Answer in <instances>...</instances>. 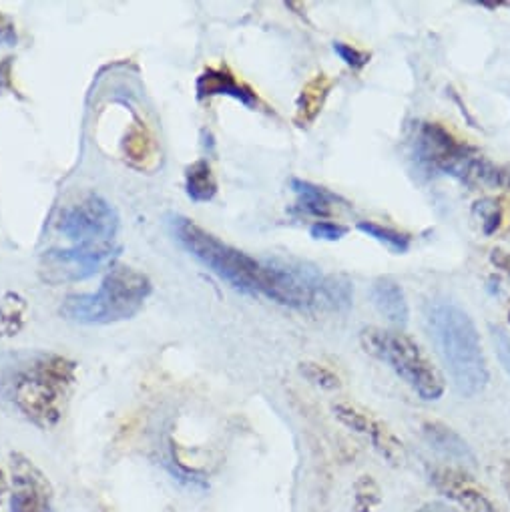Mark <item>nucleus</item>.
I'll list each match as a JSON object with an SVG mask.
<instances>
[{"instance_id": "nucleus-1", "label": "nucleus", "mask_w": 510, "mask_h": 512, "mask_svg": "<svg viewBox=\"0 0 510 512\" xmlns=\"http://www.w3.org/2000/svg\"><path fill=\"white\" fill-rule=\"evenodd\" d=\"M77 382V364L45 350L0 354V406L35 424L55 428Z\"/></svg>"}, {"instance_id": "nucleus-2", "label": "nucleus", "mask_w": 510, "mask_h": 512, "mask_svg": "<svg viewBox=\"0 0 510 512\" xmlns=\"http://www.w3.org/2000/svg\"><path fill=\"white\" fill-rule=\"evenodd\" d=\"M424 316L436 352L456 392L464 398L482 394L490 374L472 318L456 302L446 298L432 300Z\"/></svg>"}, {"instance_id": "nucleus-3", "label": "nucleus", "mask_w": 510, "mask_h": 512, "mask_svg": "<svg viewBox=\"0 0 510 512\" xmlns=\"http://www.w3.org/2000/svg\"><path fill=\"white\" fill-rule=\"evenodd\" d=\"M260 296L300 312H346L354 300V284L340 274H324L320 268L298 262L268 258Z\"/></svg>"}, {"instance_id": "nucleus-4", "label": "nucleus", "mask_w": 510, "mask_h": 512, "mask_svg": "<svg viewBox=\"0 0 510 512\" xmlns=\"http://www.w3.org/2000/svg\"><path fill=\"white\" fill-rule=\"evenodd\" d=\"M151 294V282L145 274L115 264L95 294L69 296L61 306V316L75 324L105 326L133 318Z\"/></svg>"}, {"instance_id": "nucleus-5", "label": "nucleus", "mask_w": 510, "mask_h": 512, "mask_svg": "<svg viewBox=\"0 0 510 512\" xmlns=\"http://www.w3.org/2000/svg\"><path fill=\"white\" fill-rule=\"evenodd\" d=\"M171 231L179 245L219 280L241 294L260 296L264 282L262 260H255L245 251L231 247L183 215L171 217Z\"/></svg>"}, {"instance_id": "nucleus-6", "label": "nucleus", "mask_w": 510, "mask_h": 512, "mask_svg": "<svg viewBox=\"0 0 510 512\" xmlns=\"http://www.w3.org/2000/svg\"><path fill=\"white\" fill-rule=\"evenodd\" d=\"M360 344L366 354L386 364L422 400L434 402L442 398L444 380L440 372L410 336L382 328H366L360 334Z\"/></svg>"}, {"instance_id": "nucleus-7", "label": "nucleus", "mask_w": 510, "mask_h": 512, "mask_svg": "<svg viewBox=\"0 0 510 512\" xmlns=\"http://www.w3.org/2000/svg\"><path fill=\"white\" fill-rule=\"evenodd\" d=\"M416 163L432 173H444L474 185V177L482 157L478 151L448 133L438 123H420L414 137Z\"/></svg>"}, {"instance_id": "nucleus-8", "label": "nucleus", "mask_w": 510, "mask_h": 512, "mask_svg": "<svg viewBox=\"0 0 510 512\" xmlns=\"http://www.w3.org/2000/svg\"><path fill=\"white\" fill-rule=\"evenodd\" d=\"M57 227L75 247H111L119 231V215L109 201L91 193L65 207Z\"/></svg>"}, {"instance_id": "nucleus-9", "label": "nucleus", "mask_w": 510, "mask_h": 512, "mask_svg": "<svg viewBox=\"0 0 510 512\" xmlns=\"http://www.w3.org/2000/svg\"><path fill=\"white\" fill-rule=\"evenodd\" d=\"M115 251L117 245L111 247H71V249H51L43 255L41 276L49 284H65L79 282L99 272L105 266Z\"/></svg>"}, {"instance_id": "nucleus-10", "label": "nucleus", "mask_w": 510, "mask_h": 512, "mask_svg": "<svg viewBox=\"0 0 510 512\" xmlns=\"http://www.w3.org/2000/svg\"><path fill=\"white\" fill-rule=\"evenodd\" d=\"M11 512H55L53 488L47 476L23 454L11 456Z\"/></svg>"}, {"instance_id": "nucleus-11", "label": "nucleus", "mask_w": 510, "mask_h": 512, "mask_svg": "<svg viewBox=\"0 0 510 512\" xmlns=\"http://www.w3.org/2000/svg\"><path fill=\"white\" fill-rule=\"evenodd\" d=\"M334 414L336 418L350 428L352 432L364 436L370 440L372 448L386 458L392 464H400L404 460V446L402 442L396 438V434L382 422L378 420L374 414L366 412L364 408L356 406V404H348V402H338L334 406Z\"/></svg>"}, {"instance_id": "nucleus-12", "label": "nucleus", "mask_w": 510, "mask_h": 512, "mask_svg": "<svg viewBox=\"0 0 510 512\" xmlns=\"http://www.w3.org/2000/svg\"><path fill=\"white\" fill-rule=\"evenodd\" d=\"M430 482L440 494L456 502L466 512H500L486 488L466 470L440 466L430 472Z\"/></svg>"}, {"instance_id": "nucleus-13", "label": "nucleus", "mask_w": 510, "mask_h": 512, "mask_svg": "<svg viewBox=\"0 0 510 512\" xmlns=\"http://www.w3.org/2000/svg\"><path fill=\"white\" fill-rule=\"evenodd\" d=\"M195 91H197V99H205V97H215V95H225L231 97L235 101H239L241 105H245L247 109L258 107V95L255 91L243 83H239L233 73H229L225 67L223 69H205L195 83Z\"/></svg>"}, {"instance_id": "nucleus-14", "label": "nucleus", "mask_w": 510, "mask_h": 512, "mask_svg": "<svg viewBox=\"0 0 510 512\" xmlns=\"http://www.w3.org/2000/svg\"><path fill=\"white\" fill-rule=\"evenodd\" d=\"M422 434H424L426 442L442 456H446L454 462H460L464 466H476V456H474L472 448L450 426H446L442 422H424Z\"/></svg>"}, {"instance_id": "nucleus-15", "label": "nucleus", "mask_w": 510, "mask_h": 512, "mask_svg": "<svg viewBox=\"0 0 510 512\" xmlns=\"http://www.w3.org/2000/svg\"><path fill=\"white\" fill-rule=\"evenodd\" d=\"M370 298L376 310L394 326H406L410 318V308L404 290L390 278H380L372 284Z\"/></svg>"}, {"instance_id": "nucleus-16", "label": "nucleus", "mask_w": 510, "mask_h": 512, "mask_svg": "<svg viewBox=\"0 0 510 512\" xmlns=\"http://www.w3.org/2000/svg\"><path fill=\"white\" fill-rule=\"evenodd\" d=\"M334 87V81L330 77H326L324 73L316 75L312 81L306 83V87L300 91L298 101H296V115H294V123L298 127H310L318 115L322 113L328 95Z\"/></svg>"}, {"instance_id": "nucleus-17", "label": "nucleus", "mask_w": 510, "mask_h": 512, "mask_svg": "<svg viewBox=\"0 0 510 512\" xmlns=\"http://www.w3.org/2000/svg\"><path fill=\"white\" fill-rule=\"evenodd\" d=\"M294 193L298 195V203H296V211L304 213V215H314V217H328L332 213V205L342 201L336 193L328 191L326 187L314 185L310 181L304 179H292L290 181Z\"/></svg>"}, {"instance_id": "nucleus-18", "label": "nucleus", "mask_w": 510, "mask_h": 512, "mask_svg": "<svg viewBox=\"0 0 510 512\" xmlns=\"http://www.w3.org/2000/svg\"><path fill=\"white\" fill-rule=\"evenodd\" d=\"M125 159L137 169H151L157 161V145L143 125H133L123 139Z\"/></svg>"}, {"instance_id": "nucleus-19", "label": "nucleus", "mask_w": 510, "mask_h": 512, "mask_svg": "<svg viewBox=\"0 0 510 512\" xmlns=\"http://www.w3.org/2000/svg\"><path fill=\"white\" fill-rule=\"evenodd\" d=\"M185 193L195 203H205L215 197L217 181L205 159H199L185 169Z\"/></svg>"}, {"instance_id": "nucleus-20", "label": "nucleus", "mask_w": 510, "mask_h": 512, "mask_svg": "<svg viewBox=\"0 0 510 512\" xmlns=\"http://www.w3.org/2000/svg\"><path fill=\"white\" fill-rule=\"evenodd\" d=\"M358 229L362 233H366L368 237L384 243L394 253H406L410 249V235L400 233V231L390 229V227H384L376 221H358Z\"/></svg>"}, {"instance_id": "nucleus-21", "label": "nucleus", "mask_w": 510, "mask_h": 512, "mask_svg": "<svg viewBox=\"0 0 510 512\" xmlns=\"http://www.w3.org/2000/svg\"><path fill=\"white\" fill-rule=\"evenodd\" d=\"M380 488L372 480V476H362L356 484L354 494V512H374V508L380 504Z\"/></svg>"}, {"instance_id": "nucleus-22", "label": "nucleus", "mask_w": 510, "mask_h": 512, "mask_svg": "<svg viewBox=\"0 0 510 512\" xmlns=\"http://www.w3.org/2000/svg\"><path fill=\"white\" fill-rule=\"evenodd\" d=\"M474 213L480 217L484 235H492L498 231V227L502 223V207L496 199H480L474 205Z\"/></svg>"}, {"instance_id": "nucleus-23", "label": "nucleus", "mask_w": 510, "mask_h": 512, "mask_svg": "<svg viewBox=\"0 0 510 512\" xmlns=\"http://www.w3.org/2000/svg\"><path fill=\"white\" fill-rule=\"evenodd\" d=\"M300 372L314 386H320L324 390H338L340 388V378L330 368H326L322 364L304 362V364H300Z\"/></svg>"}, {"instance_id": "nucleus-24", "label": "nucleus", "mask_w": 510, "mask_h": 512, "mask_svg": "<svg viewBox=\"0 0 510 512\" xmlns=\"http://www.w3.org/2000/svg\"><path fill=\"white\" fill-rule=\"evenodd\" d=\"M490 340L494 346V352L498 356L500 366L510 378V334L500 326H490Z\"/></svg>"}, {"instance_id": "nucleus-25", "label": "nucleus", "mask_w": 510, "mask_h": 512, "mask_svg": "<svg viewBox=\"0 0 510 512\" xmlns=\"http://www.w3.org/2000/svg\"><path fill=\"white\" fill-rule=\"evenodd\" d=\"M334 53L348 65L352 67L354 71H362L368 63H370V55L352 47V45H346V43H334Z\"/></svg>"}, {"instance_id": "nucleus-26", "label": "nucleus", "mask_w": 510, "mask_h": 512, "mask_svg": "<svg viewBox=\"0 0 510 512\" xmlns=\"http://www.w3.org/2000/svg\"><path fill=\"white\" fill-rule=\"evenodd\" d=\"M310 233L314 239H324V241H338L348 233V227L334 223V221H316L310 227Z\"/></svg>"}, {"instance_id": "nucleus-27", "label": "nucleus", "mask_w": 510, "mask_h": 512, "mask_svg": "<svg viewBox=\"0 0 510 512\" xmlns=\"http://www.w3.org/2000/svg\"><path fill=\"white\" fill-rule=\"evenodd\" d=\"M17 43V31H15V25L0 15V45H7V47H13Z\"/></svg>"}, {"instance_id": "nucleus-28", "label": "nucleus", "mask_w": 510, "mask_h": 512, "mask_svg": "<svg viewBox=\"0 0 510 512\" xmlns=\"http://www.w3.org/2000/svg\"><path fill=\"white\" fill-rule=\"evenodd\" d=\"M490 262L496 270L504 272L510 278V251L504 249H492L490 251Z\"/></svg>"}, {"instance_id": "nucleus-29", "label": "nucleus", "mask_w": 510, "mask_h": 512, "mask_svg": "<svg viewBox=\"0 0 510 512\" xmlns=\"http://www.w3.org/2000/svg\"><path fill=\"white\" fill-rule=\"evenodd\" d=\"M500 476H502V486H504V490H506V494H508V498H510V460H506V462L502 464Z\"/></svg>"}, {"instance_id": "nucleus-30", "label": "nucleus", "mask_w": 510, "mask_h": 512, "mask_svg": "<svg viewBox=\"0 0 510 512\" xmlns=\"http://www.w3.org/2000/svg\"><path fill=\"white\" fill-rule=\"evenodd\" d=\"M7 488H9V484H7L5 472L0 470V504H3V498H5V494H7Z\"/></svg>"}, {"instance_id": "nucleus-31", "label": "nucleus", "mask_w": 510, "mask_h": 512, "mask_svg": "<svg viewBox=\"0 0 510 512\" xmlns=\"http://www.w3.org/2000/svg\"><path fill=\"white\" fill-rule=\"evenodd\" d=\"M450 508H444V506H440V504H428L426 508H422L420 512H448Z\"/></svg>"}]
</instances>
